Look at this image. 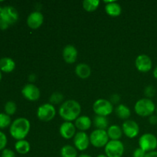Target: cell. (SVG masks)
Here are the masks:
<instances>
[{
	"label": "cell",
	"mask_w": 157,
	"mask_h": 157,
	"mask_svg": "<svg viewBox=\"0 0 157 157\" xmlns=\"http://www.w3.org/2000/svg\"><path fill=\"white\" fill-rule=\"evenodd\" d=\"M64 100V95L60 92H54L52 95H51L50 98H49V101L50 104L52 105H57V104H61Z\"/></svg>",
	"instance_id": "cell-29"
},
{
	"label": "cell",
	"mask_w": 157,
	"mask_h": 157,
	"mask_svg": "<svg viewBox=\"0 0 157 157\" xmlns=\"http://www.w3.org/2000/svg\"><path fill=\"white\" fill-rule=\"evenodd\" d=\"M107 157H122L124 153V145L121 140H110L104 147Z\"/></svg>",
	"instance_id": "cell-8"
},
{
	"label": "cell",
	"mask_w": 157,
	"mask_h": 157,
	"mask_svg": "<svg viewBox=\"0 0 157 157\" xmlns=\"http://www.w3.org/2000/svg\"><path fill=\"white\" fill-rule=\"evenodd\" d=\"M90 136L85 132L79 131L76 133L74 137V145L79 151H84L90 145Z\"/></svg>",
	"instance_id": "cell-12"
},
{
	"label": "cell",
	"mask_w": 157,
	"mask_h": 157,
	"mask_svg": "<svg viewBox=\"0 0 157 157\" xmlns=\"http://www.w3.org/2000/svg\"><path fill=\"white\" fill-rule=\"evenodd\" d=\"M81 113V104L75 100H67L60 106L58 113L64 121L72 122L76 121Z\"/></svg>",
	"instance_id": "cell-1"
},
{
	"label": "cell",
	"mask_w": 157,
	"mask_h": 157,
	"mask_svg": "<svg viewBox=\"0 0 157 157\" xmlns=\"http://www.w3.org/2000/svg\"><path fill=\"white\" fill-rule=\"evenodd\" d=\"M153 77H154V78H156V79H157V66H156V67H155L154 70H153Z\"/></svg>",
	"instance_id": "cell-38"
},
{
	"label": "cell",
	"mask_w": 157,
	"mask_h": 157,
	"mask_svg": "<svg viewBox=\"0 0 157 157\" xmlns=\"http://www.w3.org/2000/svg\"><path fill=\"white\" fill-rule=\"evenodd\" d=\"M31 124L26 118L19 117L12 121L9 127V133L12 138L18 140H25L30 132Z\"/></svg>",
	"instance_id": "cell-2"
},
{
	"label": "cell",
	"mask_w": 157,
	"mask_h": 157,
	"mask_svg": "<svg viewBox=\"0 0 157 157\" xmlns=\"http://www.w3.org/2000/svg\"><path fill=\"white\" fill-rule=\"evenodd\" d=\"M107 133L110 140H120L123 135L122 127L118 125H111L107 129Z\"/></svg>",
	"instance_id": "cell-21"
},
{
	"label": "cell",
	"mask_w": 157,
	"mask_h": 157,
	"mask_svg": "<svg viewBox=\"0 0 157 157\" xmlns=\"http://www.w3.org/2000/svg\"><path fill=\"white\" fill-rule=\"evenodd\" d=\"M15 61L12 58L5 57L0 59V70L4 73H11L15 68Z\"/></svg>",
	"instance_id": "cell-19"
},
{
	"label": "cell",
	"mask_w": 157,
	"mask_h": 157,
	"mask_svg": "<svg viewBox=\"0 0 157 157\" xmlns=\"http://www.w3.org/2000/svg\"><path fill=\"white\" fill-rule=\"evenodd\" d=\"M2 7H1V6H0V12H1V11H2Z\"/></svg>",
	"instance_id": "cell-43"
},
{
	"label": "cell",
	"mask_w": 157,
	"mask_h": 157,
	"mask_svg": "<svg viewBox=\"0 0 157 157\" xmlns=\"http://www.w3.org/2000/svg\"><path fill=\"white\" fill-rule=\"evenodd\" d=\"M35 75H31L29 76V81H35Z\"/></svg>",
	"instance_id": "cell-39"
},
{
	"label": "cell",
	"mask_w": 157,
	"mask_h": 157,
	"mask_svg": "<svg viewBox=\"0 0 157 157\" xmlns=\"http://www.w3.org/2000/svg\"><path fill=\"white\" fill-rule=\"evenodd\" d=\"M105 3V12L111 17H117L122 12L121 5L114 1H104Z\"/></svg>",
	"instance_id": "cell-17"
},
{
	"label": "cell",
	"mask_w": 157,
	"mask_h": 157,
	"mask_svg": "<svg viewBox=\"0 0 157 157\" xmlns=\"http://www.w3.org/2000/svg\"><path fill=\"white\" fill-rule=\"evenodd\" d=\"M90 142L93 147L96 148H102L105 147L107 143L109 142V136L107 135V130H98L96 129L92 133L90 136Z\"/></svg>",
	"instance_id": "cell-5"
},
{
	"label": "cell",
	"mask_w": 157,
	"mask_h": 157,
	"mask_svg": "<svg viewBox=\"0 0 157 157\" xmlns=\"http://www.w3.org/2000/svg\"><path fill=\"white\" fill-rule=\"evenodd\" d=\"M1 157H16V155L13 150L6 148L2 151Z\"/></svg>",
	"instance_id": "cell-32"
},
{
	"label": "cell",
	"mask_w": 157,
	"mask_h": 157,
	"mask_svg": "<svg viewBox=\"0 0 157 157\" xmlns=\"http://www.w3.org/2000/svg\"><path fill=\"white\" fill-rule=\"evenodd\" d=\"M8 140L7 136L3 132L0 131V151H2L3 150H5L7 145Z\"/></svg>",
	"instance_id": "cell-31"
},
{
	"label": "cell",
	"mask_w": 157,
	"mask_h": 157,
	"mask_svg": "<svg viewBox=\"0 0 157 157\" xmlns=\"http://www.w3.org/2000/svg\"><path fill=\"white\" fill-rule=\"evenodd\" d=\"M78 157H92V156H90V155H88V154H81L78 156Z\"/></svg>",
	"instance_id": "cell-40"
},
{
	"label": "cell",
	"mask_w": 157,
	"mask_h": 157,
	"mask_svg": "<svg viewBox=\"0 0 157 157\" xmlns=\"http://www.w3.org/2000/svg\"><path fill=\"white\" fill-rule=\"evenodd\" d=\"M114 110L115 113H116V115L120 118V119L127 121L128 118L131 116L130 109L129 108L127 105H125V104H118Z\"/></svg>",
	"instance_id": "cell-22"
},
{
	"label": "cell",
	"mask_w": 157,
	"mask_h": 157,
	"mask_svg": "<svg viewBox=\"0 0 157 157\" xmlns=\"http://www.w3.org/2000/svg\"><path fill=\"white\" fill-rule=\"evenodd\" d=\"M139 147L146 153L154 151L157 148V138L154 134L147 133L143 134L139 139Z\"/></svg>",
	"instance_id": "cell-7"
},
{
	"label": "cell",
	"mask_w": 157,
	"mask_h": 157,
	"mask_svg": "<svg viewBox=\"0 0 157 157\" xmlns=\"http://www.w3.org/2000/svg\"><path fill=\"white\" fill-rule=\"evenodd\" d=\"M78 50L72 44L66 45L62 51L63 58L67 64H74L78 59Z\"/></svg>",
	"instance_id": "cell-16"
},
{
	"label": "cell",
	"mask_w": 157,
	"mask_h": 157,
	"mask_svg": "<svg viewBox=\"0 0 157 157\" xmlns=\"http://www.w3.org/2000/svg\"><path fill=\"white\" fill-rule=\"evenodd\" d=\"M12 124V120L10 116L6 113H0V130L7 128Z\"/></svg>",
	"instance_id": "cell-27"
},
{
	"label": "cell",
	"mask_w": 157,
	"mask_h": 157,
	"mask_svg": "<svg viewBox=\"0 0 157 157\" xmlns=\"http://www.w3.org/2000/svg\"><path fill=\"white\" fill-rule=\"evenodd\" d=\"M96 157H107V156L106 154H100L98 155V156H97Z\"/></svg>",
	"instance_id": "cell-41"
},
{
	"label": "cell",
	"mask_w": 157,
	"mask_h": 157,
	"mask_svg": "<svg viewBox=\"0 0 157 157\" xmlns=\"http://www.w3.org/2000/svg\"><path fill=\"white\" fill-rule=\"evenodd\" d=\"M93 124L94 127L98 130H104L107 129L109 127V121L107 120V117L103 116H96L94 117Z\"/></svg>",
	"instance_id": "cell-24"
},
{
	"label": "cell",
	"mask_w": 157,
	"mask_h": 157,
	"mask_svg": "<svg viewBox=\"0 0 157 157\" xmlns=\"http://www.w3.org/2000/svg\"><path fill=\"white\" fill-rule=\"evenodd\" d=\"M15 151L21 155H25L29 153L31 150V145L26 140H21L16 141L15 144Z\"/></svg>",
	"instance_id": "cell-23"
},
{
	"label": "cell",
	"mask_w": 157,
	"mask_h": 157,
	"mask_svg": "<svg viewBox=\"0 0 157 157\" xmlns=\"http://www.w3.org/2000/svg\"><path fill=\"white\" fill-rule=\"evenodd\" d=\"M21 94L29 101H38L41 96V92L39 88L34 84L29 83L25 84L21 89Z\"/></svg>",
	"instance_id": "cell-10"
},
{
	"label": "cell",
	"mask_w": 157,
	"mask_h": 157,
	"mask_svg": "<svg viewBox=\"0 0 157 157\" xmlns=\"http://www.w3.org/2000/svg\"><path fill=\"white\" fill-rule=\"evenodd\" d=\"M9 27V25L3 20L0 19V29L1 30H6Z\"/></svg>",
	"instance_id": "cell-36"
},
{
	"label": "cell",
	"mask_w": 157,
	"mask_h": 157,
	"mask_svg": "<svg viewBox=\"0 0 157 157\" xmlns=\"http://www.w3.org/2000/svg\"><path fill=\"white\" fill-rule=\"evenodd\" d=\"M123 133L130 139L136 137L140 133V127L137 123L132 120L124 121L122 125Z\"/></svg>",
	"instance_id": "cell-11"
},
{
	"label": "cell",
	"mask_w": 157,
	"mask_h": 157,
	"mask_svg": "<svg viewBox=\"0 0 157 157\" xmlns=\"http://www.w3.org/2000/svg\"><path fill=\"white\" fill-rule=\"evenodd\" d=\"M101 2L99 0H84L82 2L83 9L87 12H94L99 7Z\"/></svg>",
	"instance_id": "cell-26"
},
{
	"label": "cell",
	"mask_w": 157,
	"mask_h": 157,
	"mask_svg": "<svg viewBox=\"0 0 157 157\" xmlns=\"http://www.w3.org/2000/svg\"><path fill=\"white\" fill-rule=\"evenodd\" d=\"M56 109L50 103H45L38 107L37 110V117L42 122H49L55 118Z\"/></svg>",
	"instance_id": "cell-6"
},
{
	"label": "cell",
	"mask_w": 157,
	"mask_h": 157,
	"mask_svg": "<svg viewBox=\"0 0 157 157\" xmlns=\"http://www.w3.org/2000/svg\"><path fill=\"white\" fill-rule=\"evenodd\" d=\"M149 122L151 125H156L157 124V115H151L149 117Z\"/></svg>",
	"instance_id": "cell-35"
},
{
	"label": "cell",
	"mask_w": 157,
	"mask_h": 157,
	"mask_svg": "<svg viewBox=\"0 0 157 157\" xmlns=\"http://www.w3.org/2000/svg\"><path fill=\"white\" fill-rule=\"evenodd\" d=\"M75 74L81 79H87L91 75V68L88 64L81 63L75 67Z\"/></svg>",
	"instance_id": "cell-20"
},
{
	"label": "cell",
	"mask_w": 157,
	"mask_h": 157,
	"mask_svg": "<svg viewBox=\"0 0 157 157\" xmlns=\"http://www.w3.org/2000/svg\"><path fill=\"white\" fill-rule=\"evenodd\" d=\"M61 157H78V151L71 145H64L60 151Z\"/></svg>",
	"instance_id": "cell-25"
},
{
	"label": "cell",
	"mask_w": 157,
	"mask_h": 157,
	"mask_svg": "<svg viewBox=\"0 0 157 157\" xmlns=\"http://www.w3.org/2000/svg\"><path fill=\"white\" fill-rule=\"evenodd\" d=\"M145 157H157V151L154 150V151L147 153Z\"/></svg>",
	"instance_id": "cell-37"
},
{
	"label": "cell",
	"mask_w": 157,
	"mask_h": 157,
	"mask_svg": "<svg viewBox=\"0 0 157 157\" xmlns=\"http://www.w3.org/2000/svg\"><path fill=\"white\" fill-rule=\"evenodd\" d=\"M109 101H110V103H111L113 105V104H119L120 101H121V98H120V96L118 94H113L111 97H110V98Z\"/></svg>",
	"instance_id": "cell-34"
},
{
	"label": "cell",
	"mask_w": 157,
	"mask_h": 157,
	"mask_svg": "<svg viewBox=\"0 0 157 157\" xmlns=\"http://www.w3.org/2000/svg\"><path fill=\"white\" fill-rule=\"evenodd\" d=\"M146 154H147V153L139 147L133 151V157H145Z\"/></svg>",
	"instance_id": "cell-33"
},
{
	"label": "cell",
	"mask_w": 157,
	"mask_h": 157,
	"mask_svg": "<svg viewBox=\"0 0 157 157\" xmlns=\"http://www.w3.org/2000/svg\"><path fill=\"white\" fill-rule=\"evenodd\" d=\"M59 133L65 140H70L75 137L76 134V127L72 122L64 121L59 128Z\"/></svg>",
	"instance_id": "cell-15"
},
{
	"label": "cell",
	"mask_w": 157,
	"mask_h": 157,
	"mask_svg": "<svg viewBox=\"0 0 157 157\" xmlns=\"http://www.w3.org/2000/svg\"><path fill=\"white\" fill-rule=\"evenodd\" d=\"M0 19L7 22L9 25L15 24L18 20V11L12 6H4L0 12Z\"/></svg>",
	"instance_id": "cell-9"
},
{
	"label": "cell",
	"mask_w": 157,
	"mask_h": 157,
	"mask_svg": "<svg viewBox=\"0 0 157 157\" xmlns=\"http://www.w3.org/2000/svg\"><path fill=\"white\" fill-rule=\"evenodd\" d=\"M134 110L136 114L142 117H150L156 111V105L151 99L142 98L136 102Z\"/></svg>",
	"instance_id": "cell-3"
},
{
	"label": "cell",
	"mask_w": 157,
	"mask_h": 157,
	"mask_svg": "<svg viewBox=\"0 0 157 157\" xmlns=\"http://www.w3.org/2000/svg\"><path fill=\"white\" fill-rule=\"evenodd\" d=\"M92 124L91 119L88 116H80L75 121V125L76 129H78L80 131L85 132L90 128Z\"/></svg>",
	"instance_id": "cell-18"
},
{
	"label": "cell",
	"mask_w": 157,
	"mask_h": 157,
	"mask_svg": "<svg viewBox=\"0 0 157 157\" xmlns=\"http://www.w3.org/2000/svg\"><path fill=\"white\" fill-rule=\"evenodd\" d=\"M156 115H157V107L156 108Z\"/></svg>",
	"instance_id": "cell-44"
},
{
	"label": "cell",
	"mask_w": 157,
	"mask_h": 157,
	"mask_svg": "<svg viewBox=\"0 0 157 157\" xmlns=\"http://www.w3.org/2000/svg\"><path fill=\"white\" fill-rule=\"evenodd\" d=\"M93 110L96 115L107 117L111 114L113 111V105L109 100L101 98L94 103Z\"/></svg>",
	"instance_id": "cell-4"
},
{
	"label": "cell",
	"mask_w": 157,
	"mask_h": 157,
	"mask_svg": "<svg viewBox=\"0 0 157 157\" xmlns=\"http://www.w3.org/2000/svg\"><path fill=\"white\" fill-rule=\"evenodd\" d=\"M156 88L153 85L147 86L145 87V89H144V94H145L146 98H149V99L154 97L155 94H156Z\"/></svg>",
	"instance_id": "cell-30"
},
{
	"label": "cell",
	"mask_w": 157,
	"mask_h": 157,
	"mask_svg": "<svg viewBox=\"0 0 157 157\" xmlns=\"http://www.w3.org/2000/svg\"><path fill=\"white\" fill-rule=\"evenodd\" d=\"M135 66L140 72L147 73L152 69L153 62H152L151 58L148 55L143 54L136 57L135 60Z\"/></svg>",
	"instance_id": "cell-13"
},
{
	"label": "cell",
	"mask_w": 157,
	"mask_h": 157,
	"mask_svg": "<svg viewBox=\"0 0 157 157\" xmlns=\"http://www.w3.org/2000/svg\"><path fill=\"white\" fill-rule=\"evenodd\" d=\"M5 113H6L9 116H12V115H14L15 113L17 110V105L14 101H7L5 104L4 107Z\"/></svg>",
	"instance_id": "cell-28"
},
{
	"label": "cell",
	"mask_w": 157,
	"mask_h": 157,
	"mask_svg": "<svg viewBox=\"0 0 157 157\" xmlns=\"http://www.w3.org/2000/svg\"><path fill=\"white\" fill-rule=\"evenodd\" d=\"M44 22V15L38 11L29 14L27 18V25L30 29H37L41 27Z\"/></svg>",
	"instance_id": "cell-14"
},
{
	"label": "cell",
	"mask_w": 157,
	"mask_h": 157,
	"mask_svg": "<svg viewBox=\"0 0 157 157\" xmlns=\"http://www.w3.org/2000/svg\"><path fill=\"white\" fill-rule=\"evenodd\" d=\"M2 78V71H1V70H0V81H1Z\"/></svg>",
	"instance_id": "cell-42"
}]
</instances>
